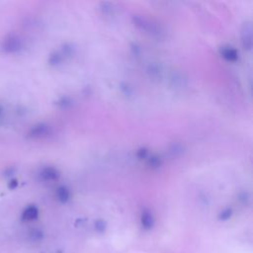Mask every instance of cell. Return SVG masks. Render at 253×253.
<instances>
[{"label":"cell","mask_w":253,"mask_h":253,"mask_svg":"<svg viewBox=\"0 0 253 253\" xmlns=\"http://www.w3.org/2000/svg\"><path fill=\"white\" fill-rule=\"evenodd\" d=\"M132 22L136 28H138L139 30L143 31L144 33H146L150 36L160 38L163 34L161 27L157 23H155L141 15H133Z\"/></svg>","instance_id":"1"},{"label":"cell","mask_w":253,"mask_h":253,"mask_svg":"<svg viewBox=\"0 0 253 253\" xmlns=\"http://www.w3.org/2000/svg\"><path fill=\"white\" fill-rule=\"evenodd\" d=\"M0 46H1L2 51H4L5 53L13 54V53H17L23 49L24 41L17 34L10 33L3 38Z\"/></svg>","instance_id":"2"},{"label":"cell","mask_w":253,"mask_h":253,"mask_svg":"<svg viewBox=\"0 0 253 253\" xmlns=\"http://www.w3.org/2000/svg\"><path fill=\"white\" fill-rule=\"evenodd\" d=\"M51 132V127L49 125L45 123H39L35 126H33L29 131L28 136L31 138H43L49 135Z\"/></svg>","instance_id":"3"},{"label":"cell","mask_w":253,"mask_h":253,"mask_svg":"<svg viewBox=\"0 0 253 253\" xmlns=\"http://www.w3.org/2000/svg\"><path fill=\"white\" fill-rule=\"evenodd\" d=\"M241 42L245 49L250 50L252 47V25L250 21L243 23L241 27Z\"/></svg>","instance_id":"4"},{"label":"cell","mask_w":253,"mask_h":253,"mask_svg":"<svg viewBox=\"0 0 253 253\" xmlns=\"http://www.w3.org/2000/svg\"><path fill=\"white\" fill-rule=\"evenodd\" d=\"M39 176L42 181H54L57 180L59 177V172L57 171L56 168L51 167V166H46L43 167L40 170Z\"/></svg>","instance_id":"5"},{"label":"cell","mask_w":253,"mask_h":253,"mask_svg":"<svg viewBox=\"0 0 253 253\" xmlns=\"http://www.w3.org/2000/svg\"><path fill=\"white\" fill-rule=\"evenodd\" d=\"M154 216L149 210H143L140 214V224L144 230H150L154 226Z\"/></svg>","instance_id":"6"},{"label":"cell","mask_w":253,"mask_h":253,"mask_svg":"<svg viewBox=\"0 0 253 253\" xmlns=\"http://www.w3.org/2000/svg\"><path fill=\"white\" fill-rule=\"evenodd\" d=\"M38 216H39V210H38V208L36 206L32 205V206L27 207L23 211L21 218L24 221H32V220L37 219Z\"/></svg>","instance_id":"7"},{"label":"cell","mask_w":253,"mask_h":253,"mask_svg":"<svg viewBox=\"0 0 253 253\" xmlns=\"http://www.w3.org/2000/svg\"><path fill=\"white\" fill-rule=\"evenodd\" d=\"M220 54L222 55L223 58L229 61H234L238 58V52L235 48L231 46H225L220 49Z\"/></svg>","instance_id":"8"},{"label":"cell","mask_w":253,"mask_h":253,"mask_svg":"<svg viewBox=\"0 0 253 253\" xmlns=\"http://www.w3.org/2000/svg\"><path fill=\"white\" fill-rule=\"evenodd\" d=\"M185 152V146L179 142L172 143L168 148V154L172 158H176L181 156Z\"/></svg>","instance_id":"9"},{"label":"cell","mask_w":253,"mask_h":253,"mask_svg":"<svg viewBox=\"0 0 253 253\" xmlns=\"http://www.w3.org/2000/svg\"><path fill=\"white\" fill-rule=\"evenodd\" d=\"M56 197L60 203L64 204V203L68 202V200L70 198V192L66 187L60 186L56 190Z\"/></svg>","instance_id":"10"},{"label":"cell","mask_w":253,"mask_h":253,"mask_svg":"<svg viewBox=\"0 0 253 253\" xmlns=\"http://www.w3.org/2000/svg\"><path fill=\"white\" fill-rule=\"evenodd\" d=\"M62 58H63V55L61 52L59 51L52 52L48 57V63L50 65H58L62 61Z\"/></svg>","instance_id":"11"},{"label":"cell","mask_w":253,"mask_h":253,"mask_svg":"<svg viewBox=\"0 0 253 253\" xmlns=\"http://www.w3.org/2000/svg\"><path fill=\"white\" fill-rule=\"evenodd\" d=\"M100 10H101L102 14L110 16V15H112L113 12H114V6H113V4L110 3V2H102V3L100 4Z\"/></svg>","instance_id":"12"},{"label":"cell","mask_w":253,"mask_h":253,"mask_svg":"<svg viewBox=\"0 0 253 253\" xmlns=\"http://www.w3.org/2000/svg\"><path fill=\"white\" fill-rule=\"evenodd\" d=\"M170 80H171L173 86H175V87H177V88H181L182 86H184L185 78H184L181 74H179V73L173 74Z\"/></svg>","instance_id":"13"},{"label":"cell","mask_w":253,"mask_h":253,"mask_svg":"<svg viewBox=\"0 0 253 253\" xmlns=\"http://www.w3.org/2000/svg\"><path fill=\"white\" fill-rule=\"evenodd\" d=\"M147 71L148 73L152 76V77H159L160 74H161V67L156 64V63H152V64H149L148 68H147Z\"/></svg>","instance_id":"14"},{"label":"cell","mask_w":253,"mask_h":253,"mask_svg":"<svg viewBox=\"0 0 253 253\" xmlns=\"http://www.w3.org/2000/svg\"><path fill=\"white\" fill-rule=\"evenodd\" d=\"M94 228L99 233H104L107 228V222L104 219H96L94 222Z\"/></svg>","instance_id":"15"},{"label":"cell","mask_w":253,"mask_h":253,"mask_svg":"<svg viewBox=\"0 0 253 253\" xmlns=\"http://www.w3.org/2000/svg\"><path fill=\"white\" fill-rule=\"evenodd\" d=\"M147 164L151 168H157V167H159L161 165V159L158 156H156V155H151L147 159Z\"/></svg>","instance_id":"16"},{"label":"cell","mask_w":253,"mask_h":253,"mask_svg":"<svg viewBox=\"0 0 253 253\" xmlns=\"http://www.w3.org/2000/svg\"><path fill=\"white\" fill-rule=\"evenodd\" d=\"M232 215V210L230 208H226L224 210H222L219 214H218V219L219 220H222V221H225L227 219H229Z\"/></svg>","instance_id":"17"},{"label":"cell","mask_w":253,"mask_h":253,"mask_svg":"<svg viewBox=\"0 0 253 253\" xmlns=\"http://www.w3.org/2000/svg\"><path fill=\"white\" fill-rule=\"evenodd\" d=\"M73 50H74V47L70 44V43H65L62 45V48H61V53L62 55H71L73 53Z\"/></svg>","instance_id":"18"},{"label":"cell","mask_w":253,"mask_h":253,"mask_svg":"<svg viewBox=\"0 0 253 253\" xmlns=\"http://www.w3.org/2000/svg\"><path fill=\"white\" fill-rule=\"evenodd\" d=\"M71 99L69 97H61L59 99V101L57 102V104L61 107V108H67V107H70L71 106Z\"/></svg>","instance_id":"19"},{"label":"cell","mask_w":253,"mask_h":253,"mask_svg":"<svg viewBox=\"0 0 253 253\" xmlns=\"http://www.w3.org/2000/svg\"><path fill=\"white\" fill-rule=\"evenodd\" d=\"M30 235H31V238H32L33 240H40V239L42 237V231L39 230V229H33V230L31 231Z\"/></svg>","instance_id":"20"},{"label":"cell","mask_w":253,"mask_h":253,"mask_svg":"<svg viewBox=\"0 0 253 253\" xmlns=\"http://www.w3.org/2000/svg\"><path fill=\"white\" fill-rule=\"evenodd\" d=\"M147 155H148V150H147L146 148H140V149H138L137 152H136V156H137L139 159L145 158Z\"/></svg>","instance_id":"21"},{"label":"cell","mask_w":253,"mask_h":253,"mask_svg":"<svg viewBox=\"0 0 253 253\" xmlns=\"http://www.w3.org/2000/svg\"><path fill=\"white\" fill-rule=\"evenodd\" d=\"M121 89L123 90V92L126 94V95H129L131 93V89L126 85V84H123Z\"/></svg>","instance_id":"22"},{"label":"cell","mask_w":253,"mask_h":253,"mask_svg":"<svg viewBox=\"0 0 253 253\" xmlns=\"http://www.w3.org/2000/svg\"><path fill=\"white\" fill-rule=\"evenodd\" d=\"M131 50H132V52H133L135 55H137V54L140 53V47H139L137 44H135V43H132V44H131Z\"/></svg>","instance_id":"23"},{"label":"cell","mask_w":253,"mask_h":253,"mask_svg":"<svg viewBox=\"0 0 253 253\" xmlns=\"http://www.w3.org/2000/svg\"><path fill=\"white\" fill-rule=\"evenodd\" d=\"M54 253H62L61 251H56V252H54Z\"/></svg>","instance_id":"24"}]
</instances>
